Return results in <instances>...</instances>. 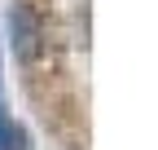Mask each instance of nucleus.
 <instances>
[{
	"instance_id": "nucleus-1",
	"label": "nucleus",
	"mask_w": 158,
	"mask_h": 150,
	"mask_svg": "<svg viewBox=\"0 0 158 150\" xmlns=\"http://www.w3.org/2000/svg\"><path fill=\"white\" fill-rule=\"evenodd\" d=\"M5 27H9V44H13V58L18 62H35L40 49H44V27H40V18L31 5H9L5 13Z\"/></svg>"
},
{
	"instance_id": "nucleus-2",
	"label": "nucleus",
	"mask_w": 158,
	"mask_h": 150,
	"mask_svg": "<svg viewBox=\"0 0 158 150\" xmlns=\"http://www.w3.org/2000/svg\"><path fill=\"white\" fill-rule=\"evenodd\" d=\"M0 150H31V137L22 124H9L5 115H0Z\"/></svg>"
}]
</instances>
